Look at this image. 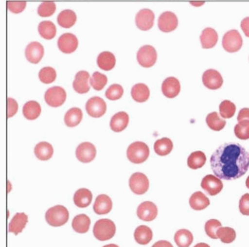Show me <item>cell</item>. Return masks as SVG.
Here are the masks:
<instances>
[{"label": "cell", "mask_w": 249, "mask_h": 247, "mask_svg": "<svg viewBox=\"0 0 249 247\" xmlns=\"http://www.w3.org/2000/svg\"><path fill=\"white\" fill-rule=\"evenodd\" d=\"M206 162V157L203 152L196 151L191 154L188 159V166L193 170H197L202 168Z\"/></svg>", "instance_id": "d590c367"}, {"label": "cell", "mask_w": 249, "mask_h": 247, "mask_svg": "<svg viewBox=\"0 0 249 247\" xmlns=\"http://www.w3.org/2000/svg\"><path fill=\"white\" fill-rule=\"evenodd\" d=\"M45 219L47 223L51 226L58 228V226L64 225L68 221L69 212L63 205H55V207L47 211L45 214Z\"/></svg>", "instance_id": "277c9868"}, {"label": "cell", "mask_w": 249, "mask_h": 247, "mask_svg": "<svg viewBox=\"0 0 249 247\" xmlns=\"http://www.w3.org/2000/svg\"><path fill=\"white\" fill-rule=\"evenodd\" d=\"M57 73L52 67H44L39 72V79L44 84H50L56 80Z\"/></svg>", "instance_id": "b9f144b4"}, {"label": "cell", "mask_w": 249, "mask_h": 247, "mask_svg": "<svg viewBox=\"0 0 249 247\" xmlns=\"http://www.w3.org/2000/svg\"><path fill=\"white\" fill-rule=\"evenodd\" d=\"M41 114V106L36 101H29L23 106V115L27 120H36Z\"/></svg>", "instance_id": "e575fe53"}, {"label": "cell", "mask_w": 249, "mask_h": 247, "mask_svg": "<svg viewBox=\"0 0 249 247\" xmlns=\"http://www.w3.org/2000/svg\"><path fill=\"white\" fill-rule=\"evenodd\" d=\"M90 74L87 71H80L76 74L73 82V88L79 94H86L90 90Z\"/></svg>", "instance_id": "ac0fdd59"}, {"label": "cell", "mask_w": 249, "mask_h": 247, "mask_svg": "<svg viewBox=\"0 0 249 247\" xmlns=\"http://www.w3.org/2000/svg\"><path fill=\"white\" fill-rule=\"evenodd\" d=\"M220 228H222L220 221H218L217 219H211L206 221L204 229L207 236H210L213 239H217V231Z\"/></svg>", "instance_id": "7bdbcfd3"}, {"label": "cell", "mask_w": 249, "mask_h": 247, "mask_svg": "<svg viewBox=\"0 0 249 247\" xmlns=\"http://www.w3.org/2000/svg\"><path fill=\"white\" fill-rule=\"evenodd\" d=\"M137 215L143 221H153L158 215L157 205L152 201H144L141 203L137 211Z\"/></svg>", "instance_id": "9a60e30c"}, {"label": "cell", "mask_w": 249, "mask_h": 247, "mask_svg": "<svg viewBox=\"0 0 249 247\" xmlns=\"http://www.w3.org/2000/svg\"><path fill=\"white\" fill-rule=\"evenodd\" d=\"M86 111L89 116L93 118H100L106 114L107 104L102 98L93 97L87 102Z\"/></svg>", "instance_id": "30bf717a"}, {"label": "cell", "mask_w": 249, "mask_h": 247, "mask_svg": "<svg viewBox=\"0 0 249 247\" xmlns=\"http://www.w3.org/2000/svg\"><path fill=\"white\" fill-rule=\"evenodd\" d=\"M203 85L211 90L219 89L223 84V79L219 72L213 69L206 70L202 75Z\"/></svg>", "instance_id": "4fadbf2b"}, {"label": "cell", "mask_w": 249, "mask_h": 247, "mask_svg": "<svg viewBox=\"0 0 249 247\" xmlns=\"http://www.w3.org/2000/svg\"><path fill=\"white\" fill-rule=\"evenodd\" d=\"M103 247H119V246L116 245V244H108V245H105V246H103Z\"/></svg>", "instance_id": "11a10c76"}, {"label": "cell", "mask_w": 249, "mask_h": 247, "mask_svg": "<svg viewBox=\"0 0 249 247\" xmlns=\"http://www.w3.org/2000/svg\"><path fill=\"white\" fill-rule=\"evenodd\" d=\"M108 82V78L106 75H104L100 72H95L90 79V84L93 89L96 91H101L104 87L106 86Z\"/></svg>", "instance_id": "ab89813d"}, {"label": "cell", "mask_w": 249, "mask_h": 247, "mask_svg": "<svg viewBox=\"0 0 249 247\" xmlns=\"http://www.w3.org/2000/svg\"><path fill=\"white\" fill-rule=\"evenodd\" d=\"M91 224V219L86 214H78L74 217L72 221V228L74 231L78 233H86Z\"/></svg>", "instance_id": "484cf974"}, {"label": "cell", "mask_w": 249, "mask_h": 247, "mask_svg": "<svg viewBox=\"0 0 249 247\" xmlns=\"http://www.w3.org/2000/svg\"><path fill=\"white\" fill-rule=\"evenodd\" d=\"M27 222H28V216L26 215V213H23V212L16 213L10 221L9 231L14 233L15 235L19 234L20 232H22Z\"/></svg>", "instance_id": "cb8c5ba5"}, {"label": "cell", "mask_w": 249, "mask_h": 247, "mask_svg": "<svg viewBox=\"0 0 249 247\" xmlns=\"http://www.w3.org/2000/svg\"><path fill=\"white\" fill-rule=\"evenodd\" d=\"M234 134L239 140L249 139V121L239 122L234 127Z\"/></svg>", "instance_id": "ee69618b"}, {"label": "cell", "mask_w": 249, "mask_h": 247, "mask_svg": "<svg viewBox=\"0 0 249 247\" xmlns=\"http://www.w3.org/2000/svg\"><path fill=\"white\" fill-rule=\"evenodd\" d=\"M239 212L243 215H249V194H245L239 200Z\"/></svg>", "instance_id": "7dc6e473"}, {"label": "cell", "mask_w": 249, "mask_h": 247, "mask_svg": "<svg viewBox=\"0 0 249 247\" xmlns=\"http://www.w3.org/2000/svg\"><path fill=\"white\" fill-rule=\"evenodd\" d=\"M150 156V149L147 143L142 141H135L129 146L127 150V157L133 163H142L148 159Z\"/></svg>", "instance_id": "3957f363"}, {"label": "cell", "mask_w": 249, "mask_h": 247, "mask_svg": "<svg viewBox=\"0 0 249 247\" xmlns=\"http://www.w3.org/2000/svg\"><path fill=\"white\" fill-rule=\"evenodd\" d=\"M38 32L40 36L46 39V40H51L56 36V26L53 24L51 21H43L39 23L38 26Z\"/></svg>", "instance_id": "8d00e7d4"}, {"label": "cell", "mask_w": 249, "mask_h": 247, "mask_svg": "<svg viewBox=\"0 0 249 247\" xmlns=\"http://www.w3.org/2000/svg\"><path fill=\"white\" fill-rule=\"evenodd\" d=\"M83 119V113L82 110L79 108H72L70 109L64 117V122L66 126L69 128H74L78 126Z\"/></svg>", "instance_id": "d6a6232c"}, {"label": "cell", "mask_w": 249, "mask_h": 247, "mask_svg": "<svg viewBox=\"0 0 249 247\" xmlns=\"http://www.w3.org/2000/svg\"><path fill=\"white\" fill-rule=\"evenodd\" d=\"M173 148H174V143L169 138H162L158 140L155 142V146H154L156 154L161 157L168 156L173 151Z\"/></svg>", "instance_id": "1f68e13d"}, {"label": "cell", "mask_w": 249, "mask_h": 247, "mask_svg": "<svg viewBox=\"0 0 249 247\" xmlns=\"http://www.w3.org/2000/svg\"><path fill=\"white\" fill-rule=\"evenodd\" d=\"M35 156L40 160H48L53 156V147L47 141H41L37 143L34 149Z\"/></svg>", "instance_id": "f1b7e54d"}, {"label": "cell", "mask_w": 249, "mask_h": 247, "mask_svg": "<svg viewBox=\"0 0 249 247\" xmlns=\"http://www.w3.org/2000/svg\"><path fill=\"white\" fill-rule=\"evenodd\" d=\"M210 204V199L201 192H196L190 198V205L195 211H202L209 207Z\"/></svg>", "instance_id": "4316f807"}, {"label": "cell", "mask_w": 249, "mask_h": 247, "mask_svg": "<svg viewBox=\"0 0 249 247\" xmlns=\"http://www.w3.org/2000/svg\"><path fill=\"white\" fill-rule=\"evenodd\" d=\"M195 247H211V246L209 244H206V243H198Z\"/></svg>", "instance_id": "db71d44e"}, {"label": "cell", "mask_w": 249, "mask_h": 247, "mask_svg": "<svg viewBox=\"0 0 249 247\" xmlns=\"http://www.w3.org/2000/svg\"><path fill=\"white\" fill-rule=\"evenodd\" d=\"M124 94V89L121 85L119 84H114V85H111L108 90L106 91V97L107 99L111 100V101H116V100H119L122 98Z\"/></svg>", "instance_id": "bcb514c9"}, {"label": "cell", "mask_w": 249, "mask_h": 247, "mask_svg": "<svg viewBox=\"0 0 249 247\" xmlns=\"http://www.w3.org/2000/svg\"><path fill=\"white\" fill-rule=\"evenodd\" d=\"M66 98H67L66 91L59 86H55L48 89L44 96L45 102L50 107H54V108L63 105L66 101Z\"/></svg>", "instance_id": "52a82bcc"}, {"label": "cell", "mask_w": 249, "mask_h": 247, "mask_svg": "<svg viewBox=\"0 0 249 247\" xmlns=\"http://www.w3.org/2000/svg\"><path fill=\"white\" fill-rule=\"evenodd\" d=\"M129 121H130V118L126 112H119L112 117L110 127L112 131L116 133H120L128 127Z\"/></svg>", "instance_id": "44dd1931"}, {"label": "cell", "mask_w": 249, "mask_h": 247, "mask_svg": "<svg viewBox=\"0 0 249 247\" xmlns=\"http://www.w3.org/2000/svg\"><path fill=\"white\" fill-rule=\"evenodd\" d=\"M218 41L217 32L213 28H205L200 35V42L203 49L213 48Z\"/></svg>", "instance_id": "7402d4cb"}, {"label": "cell", "mask_w": 249, "mask_h": 247, "mask_svg": "<svg viewBox=\"0 0 249 247\" xmlns=\"http://www.w3.org/2000/svg\"><path fill=\"white\" fill-rule=\"evenodd\" d=\"M161 92L167 98H176L180 92V83L175 77H169L162 82Z\"/></svg>", "instance_id": "d6986e66"}, {"label": "cell", "mask_w": 249, "mask_h": 247, "mask_svg": "<svg viewBox=\"0 0 249 247\" xmlns=\"http://www.w3.org/2000/svg\"><path fill=\"white\" fill-rule=\"evenodd\" d=\"M135 239L141 245H146L153 239V231L146 225H140L135 230Z\"/></svg>", "instance_id": "f546056e"}, {"label": "cell", "mask_w": 249, "mask_h": 247, "mask_svg": "<svg viewBox=\"0 0 249 247\" xmlns=\"http://www.w3.org/2000/svg\"><path fill=\"white\" fill-rule=\"evenodd\" d=\"M152 247H174L172 245L171 242L167 241V240H160L158 242H156Z\"/></svg>", "instance_id": "f5cc1de1"}, {"label": "cell", "mask_w": 249, "mask_h": 247, "mask_svg": "<svg viewBox=\"0 0 249 247\" xmlns=\"http://www.w3.org/2000/svg\"><path fill=\"white\" fill-rule=\"evenodd\" d=\"M237 121L243 122V121H249V108H244L241 109L238 116H237Z\"/></svg>", "instance_id": "f907efd6"}, {"label": "cell", "mask_w": 249, "mask_h": 247, "mask_svg": "<svg viewBox=\"0 0 249 247\" xmlns=\"http://www.w3.org/2000/svg\"><path fill=\"white\" fill-rule=\"evenodd\" d=\"M201 188L204 192H206L210 195H216L218 194L222 189H223V183L220 178H218L215 176L207 175L205 176L201 180Z\"/></svg>", "instance_id": "9c48e42d"}, {"label": "cell", "mask_w": 249, "mask_h": 247, "mask_svg": "<svg viewBox=\"0 0 249 247\" xmlns=\"http://www.w3.org/2000/svg\"><path fill=\"white\" fill-rule=\"evenodd\" d=\"M157 58H158L157 51L151 45H144L141 47L137 54L139 64L144 68L153 67L156 64Z\"/></svg>", "instance_id": "8992f818"}, {"label": "cell", "mask_w": 249, "mask_h": 247, "mask_svg": "<svg viewBox=\"0 0 249 247\" xmlns=\"http://www.w3.org/2000/svg\"><path fill=\"white\" fill-rule=\"evenodd\" d=\"M217 238L223 243H231L236 238V232L231 228H220L217 231Z\"/></svg>", "instance_id": "60d3db41"}, {"label": "cell", "mask_w": 249, "mask_h": 247, "mask_svg": "<svg viewBox=\"0 0 249 247\" xmlns=\"http://www.w3.org/2000/svg\"><path fill=\"white\" fill-rule=\"evenodd\" d=\"M131 95L136 102L143 103L146 102L150 97V89L146 84H142V83L136 84L132 88Z\"/></svg>", "instance_id": "4dcf8cb0"}, {"label": "cell", "mask_w": 249, "mask_h": 247, "mask_svg": "<svg viewBox=\"0 0 249 247\" xmlns=\"http://www.w3.org/2000/svg\"><path fill=\"white\" fill-rule=\"evenodd\" d=\"M56 10V4L54 2H43L41 3L37 9L38 15L41 17H49L54 14Z\"/></svg>", "instance_id": "f6af8a7d"}, {"label": "cell", "mask_w": 249, "mask_h": 247, "mask_svg": "<svg viewBox=\"0 0 249 247\" xmlns=\"http://www.w3.org/2000/svg\"><path fill=\"white\" fill-rule=\"evenodd\" d=\"M26 59L32 64H38L44 56V47L39 42H31L25 49Z\"/></svg>", "instance_id": "e0dca14e"}, {"label": "cell", "mask_w": 249, "mask_h": 247, "mask_svg": "<svg viewBox=\"0 0 249 247\" xmlns=\"http://www.w3.org/2000/svg\"><path fill=\"white\" fill-rule=\"evenodd\" d=\"M243 40L237 30H231L224 34L222 39V46L225 51L230 53L237 52L242 47Z\"/></svg>", "instance_id": "5b68a950"}, {"label": "cell", "mask_w": 249, "mask_h": 247, "mask_svg": "<svg viewBox=\"0 0 249 247\" xmlns=\"http://www.w3.org/2000/svg\"><path fill=\"white\" fill-rule=\"evenodd\" d=\"M129 185L134 194H143L148 192L150 188V181L146 175L142 173H135L130 177Z\"/></svg>", "instance_id": "ba28073f"}, {"label": "cell", "mask_w": 249, "mask_h": 247, "mask_svg": "<svg viewBox=\"0 0 249 247\" xmlns=\"http://www.w3.org/2000/svg\"><path fill=\"white\" fill-rule=\"evenodd\" d=\"M93 233L100 241L109 240L116 234V225L111 219H99L94 225Z\"/></svg>", "instance_id": "7a4b0ae2"}, {"label": "cell", "mask_w": 249, "mask_h": 247, "mask_svg": "<svg viewBox=\"0 0 249 247\" xmlns=\"http://www.w3.org/2000/svg\"><path fill=\"white\" fill-rule=\"evenodd\" d=\"M93 194L87 189H80L74 194V203L76 207L79 209H85L88 208L92 202Z\"/></svg>", "instance_id": "603a6c76"}, {"label": "cell", "mask_w": 249, "mask_h": 247, "mask_svg": "<svg viewBox=\"0 0 249 247\" xmlns=\"http://www.w3.org/2000/svg\"><path fill=\"white\" fill-rule=\"evenodd\" d=\"M158 25L161 32H172L178 28V20L175 13L171 11H165L160 14L158 21Z\"/></svg>", "instance_id": "8fae6325"}, {"label": "cell", "mask_w": 249, "mask_h": 247, "mask_svg": "<svg viewBox=\"0 0 249 247\" xmlns=\"http://www.w3.org/2000/svg\"><path fill=\"white\" fill-rule=\"evenodd\" d=\"M246 187H247V189L249 190V176L246 178Z\"/></svg>", "instance_id": "9f6ffc18"}, {"label": "cell", "mask_w": 249, "mask_h": 247, "mask_svg": "<svg viewBox=\"0 0 249 247\" xmlns=\"http://www.w3.org/2000/svg\"><path fill=\"white\" fill-rule=\"evenodd\" d=\"M206 124L213 131L217 132V131H221L225 127L226 122L225 120H222L216 112H213L207 115Z\"/></svg>", "instance_id": "74e56055"}, {"label": "cell", "mask_w": 249, "mask_h": 247, "mask_svg": "<svg viewBox=\"0 0 249 247\" xmlns=\"http://www.w3.org/2000/svg\"><path fill=\"white\" fill-rule=\"evenodd\" d=\"M211 167L220 179L240 178L249 169V154L239 143L225 142L211 157Z\"/></svg>", "instance_id": "6da1fadb"}, {"label": "cell", "mask_w": 249, "mask_h": 247, "mask_svg": "<svg viewBox=\"0 0 249 247\" xmlns=\"http://www.w3.org/2000/svg\"><path fill=\"white\" fill-rule=\"evenodd\" d=\"M97 155V150L91 142H82L76 150V157L82 162L92 161Z\"/></svg>", "instance_id": "2e32d148"}, {"label": "cell", "mask_w": 249, "mask_h": 247, "mask_svg": "<svg viewBox=\"0 0 249 247\" xmlns=\"http://www.w3.org/2000/svg\"><path fill=\"white\" fill-rule=\"evenodd\" d=\"M236 111V107L232 102L224 100L219 105V114L223 119H231L234 116Z\"/></svg>", "instance_id": "f35d334b"}, {"label": "cell", "mask_w": 249, "mask_h": 247, "mask_svg": "<svg viewBox=\"0 0 249 247\" xmlns=\"http://www.w3.org/2000/svg\"><path fill=\"white\" fill-rule=\"evenodd\" d=\"M175 241L178 247H190L194 241V235L188 229H179L175 234Z\"/></svg>", "instance_id": "836d02e7"}, {"label": "cell", "mask_w": 249, "mask_h": 247, "mask_svg": "<svg viewBox=\"0 0 249 247\" xmlns=\"http://www.w3.org/2000/svg\"><path fill=\"white\" fill-rule=\"evenodd\" d=\"M155 14L151 9H142L136 16L137 27L142 31H148L154 26Z\"/></svg>", "instance_id": "7c38bea8"}, {"label": "cell", "mask_w": 249, "mask_h": 247, "mask_svg": "<svg viewBox=\"0 0 249 247\" xmlns=\"http://www.w3.org/2000/svg\"><path fill=\"white\" fill-rule=\"evenodd\" d=\"M18 111V104L17 102L12 99V98H8L7 99V117L11 118L13 117Z\"/></svg>", "instance_id": "c3c4849f"}, {"label": "cell", "mask_w": 249, "mask_h": 247, "mask_svg": "<svg viewBox=\"0 0 249 247\" xmlns=\"http://www.w3.org/2000/svg\"><path fill=\"white\" fill-rule=\"evenodd\" d=\"M240 26H241V29L244 32V34L247 37H249V17H246L242 20Z\"/></svg>", "instance_id": "816d5d0a"}, {"label": "cell", "mask_w": 249, "mask_h": 247, "mask_svg": "<svg viewBox=\"0 0 249 247\" xmlns=\"http://www.w3.org/2000/svg\"><path fill=\"white\" fill-rule=\"evenodd\" d=\"M7 7L13 13H20L26 7V2H8Z\"/></svg>", "instance_id": "681fc988"}, {"label": "cell", "mask_w": 249, "mask_h": 247, "mask_svg": "<svg viewBox=\"0 0 249 247\" xmlns=\"http://www.w3.org/2000/svg\"><path fill=\"white\" fill-rule=\"evenodd\" d=\"M98 66L104 71H111L116 65L115 55L109 51L102 52L97 59Z\"/></svg>", "instance_id": "d4e9b609"}, {"label": "cell", "mask_w": 249, "mask_h": 247, "mask_svg": "<svg viewBox=\"0 0 249 247\" xmlns=\"http://www.w3.org/2000/svg\"><path fill=\"white\" fill-rule=\"evenodd\" d=\"M76 13L70 9L61 11L57 17L58 24L63 28H71L76 23Z\"/></svg>", "instance_id": "83f0119b"}, {"label": "cell", "mask_w": 249, "mask_h": 247, "mask_svg": "<svg viewBox=\"0 0 249 247\" xmlns=\"http://www.w3.org/2000/svg\"><path fill=\"white\" fill-rule=\"evenodd\" d=\"M78 47V39L72 33H65L58 39V48L61 52L71 54L76 51Z\"/></svg>", "instance_id": "5bb4252c"}, {"label": "cell", "mask_w": 249, "mask_h": 247, "mask_svg": "<svg viewBox=\"0 0 249 247\" xmlns=\"http://www.w3.org/2000/svg\"><path fill=\"white\" fill-rule=\"evenodd\" d=\"M113 202L112 199L106 194H100L97 196L94 203V212L97 214H107L112 211Z\"/></svg>", "instance_id": "ffe728a7"}]
</instances>
